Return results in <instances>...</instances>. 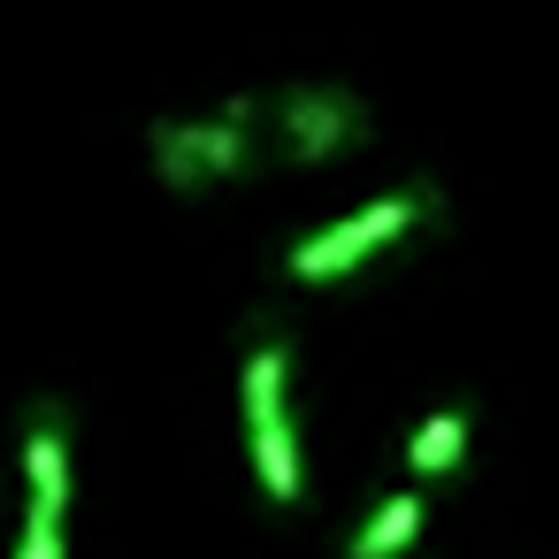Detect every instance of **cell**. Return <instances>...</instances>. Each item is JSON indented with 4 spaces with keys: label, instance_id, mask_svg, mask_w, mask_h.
Returning <instances> with one entry per match:
<instances>
[{
    "label": "cell",
    "instance_id": "obj_7",
    "mask_svg": "<svg viewBox=\"0 0 559 559\" xmlns=\"http://www.w3.org/2000/svg\"><path fill=\"white\" fill-rule=\"evenodd\" d=\"M467 406H437V414H421L414 429H406V475H452L460 460H467Z\"/></svg>",
    "mask_w": 559,
    "mask_h": 559
},
{
    "label": "cell",
    "instance_id": "obj_4",
    "mask_svg": "<svg viewBox=\"0 0 559 559\" xmlns=\"http://www.w3.org/2000/svg\"><path fill=\"white\" fill-rule=\"evenodd\" d=\"M269 139L284 146V162H337L353 146L376 139V116L353 85H284L269 100Z\"/></svg>",
    "mask_w": 559,
    "mask_h": 559
},
{
    "label": "cell",
    "instance_id": "obj_5",
    "mask_svg": "<svg viewBox=\"0 0 559 559\" xmlns=\"http://www.w3.org/2000/svg\"><path fill=\"white\" fill-rule=\"evenodd\" d=\"M24 506L32 513H62L70 521V406L39 399L24 414Z\"/></svg>",
    "mask_w": 559,
    "mask_h": 559
},
{
    "label": "cell",
    "instance_id": "obj_6",
    "mask_svg": "<svg viewBox=\"0 0 559 559\" xmlns=\"http://www.w3.org/2000/svg\"><path fill=\"white\" fill-rule=\"evenodd\" d=\"M421 490H391V498H376L368 506V521L353 528V544H345V559H406L414 551V536H421Z\"/></svg>",
    "mask_w": 559,
    "mask_h": 559
},
{
    "label": "cell",
    "instance_id": "obj_3",
    "mask_svg": "<svg viewBox=\"0 0 559 559\" xmlns=\"http://www.w3.org/2000/svg\"><path fill=\"white\" fill-rule=\"evenodd\" d=\"M238 406H246V444L253 475L276 506H299V429H292V345L253 337L238 368Z\"/></svg>",
    "mask_w": 559,
    "mask_h": 559
},
{
    "label": "cell",
    "instance_id": "obj_1",
    "mask_svg": "<svg viewBox=\"0 0 559 559\" xmlns=\"http://www.w3.org/2000/svg\"><path fill=\"white\" fill-rule=\"evenodd\" d=\"M261 131H269V100L261 93H238L223 100L215 116H162L146 131L154 146V177L169 192H207L223 177H246L253 154H261Z\"/></svg>",
    "mask_w": 559,
    "mask_h": 559
},
{
    "label": "cell",
    "instance_id": "obj_8",
    "mask_svg": "<svg viewBox=\"0 0 559 559\" xmlns=\"http://www.w3.org/2000/svg\"><path fill=\"white\" fill-rule=\"evenodd\" d=\"M16 559H62V513H32V506H24V536H16Z\"/></svg>",
    "mask_w": 559,
    "mask_h": 559
},
{
    "label": "cell",
    "instance_id": "obj_2",
    "mask_svg": "<svg viewBox=\"0 0 559 559\" xmlns=\"http://www.w3.org/2000/svg\"><path fill=\"white\" fill-rule=\"evenodd\" d=\"M444 200H437V185H406V192H383V200H368V207H353V215H337V223H322V230H307L292 253H284V276H299V284H337V276H353V269H368L391 238H406L414 223H429Z\"/></svg>",
    "mask_w": 559,
    "mask_h": 559
}]
</instances>
